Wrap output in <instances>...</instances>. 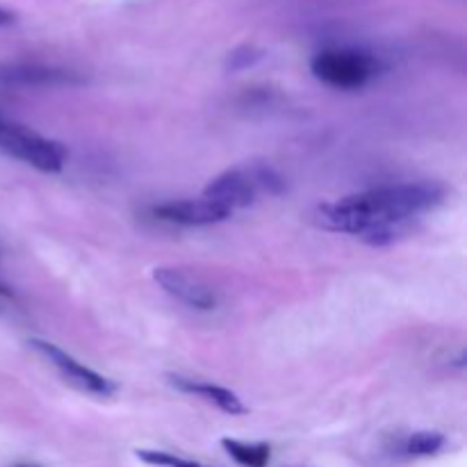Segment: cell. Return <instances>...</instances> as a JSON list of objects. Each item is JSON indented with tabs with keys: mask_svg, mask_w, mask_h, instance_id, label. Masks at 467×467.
I'll list each match as a JSON object with an SVG mask.
<instances>
[{
	"mask_svg": "<svg viewBox=\"0 0 467 467\" xmlns=\"http://www.w3.org/2000/svg\"><path fill=\"white\" fill-rule=\"evenodd\" d=\"M441 201L442 187L436 182H400L319 205L315 219L327 231L363 237L372 246H386L395 242L406 222L429 213Z\"/></svg>",
	"mask_w": 467,
	"mask_h": 467,
	"instance_id": "cell-1",
	"label": "cell"
},
{
	"mask_svg": "<svg viewBox=\"0 0 467 467\" xmlns=\"http://www.w3.org/2000/svg\"><path fill=\"white\" fill-rule=\"evenodd\" d=\"M260 192L278 194L283 192V178L267 164H254V167H235L219 173L217 178L205 185L203 199L222 205L233 214V210L249 208L255 203Z\"/></svg>",
	"mask_w": 467,
	"mask_h": 467,
	"instance_id": "cell-2",
	"label": "cell"
},
{
	"mask_svg": "<svg viewBox=\"0 0 467 467\" xmlns=\"http://www.w3.org/2000/svg\"><path fill=\"white\" fill-rule=\"evenodd\" d=\"M310 71L322 85L342 91L368 87L381 71L372 53L360 48H324L310 59Z\"/></svg>",
	"mask_w": 467,
	"mask_h": 467,
	"instance_id": "cell-3",
	"label": "cell"
},
{
	"mask_svg": "<svg viewBox=\"0 0 467 467\" xmlns=\"http://www.w3.org/2000/svg\"><path fill=\"white\" fill-rule=\"evenodd\" d=\"M0 150L46 173L62 171L67 164V149L59 141L3 119H0Z\"/></svg>",
	"mask_w": 467,
	"mask_h": 467,
	"instance_id": "cell-4",
	"label": "cell"
},
{
	"mask_svg": "<svg viewBox=\"0 0 467 467\" xmlns=\"http://www.w3.org/2000/svg\"><path fill=\"white\" fill-rule=\"evenodd\" d=\"M30 345L36 354L44 356V358L57 369L59 377H62L68 386L96 397H112L114 392H117V383L109 381V379L103 377V374L89 369L87 365H82L80 360H76L71 354L59 349V347L53 345V342L30 340Z\"/></svg>",
	"mask_w": 467,
	"mask_h": 467,
	"instance_id": "cell-5",
	"label": "cell"
},
{
	"mask_svg": "<svg viewBox=\"0 0 467 467\" xmlns=\"http://www.w3.org/2000/svg\"><path fill=\"white\" fill-rule=\"evenodd\" d=\"M153 281L173 296L176 301L185 304L187 308L194 310H213L217 306V296L214 292L205 285L201 278L192 276V274L182 272L176 267H155Z\"/></svg>",
	"mask_w": 467,
	"mask_h": 467,
	"instance_id": "cell-6",
	"label": "cell"
},
{
	"mask_svg": "<svg viewBox=\"0 0 467 467\" xmlns=\"http://www.w3.org/2000/svg\"><path fill=\"white\" fill-rule=\"evenodd\" d=\"M153 214L162 222L178 223V226H213L222 223L231 217L228 210L222 205L213 203L208 199H185V201H169L153 208Z\"/></svg>",
	"mask_w": 467,
	"mask_h": 467,
	"instance_id": "cell-7",
	"label": "cell"
},
{
	"mask_svg": "<svg viewBox=\"0 0 467 467\" xmlns=\"http://www.w3.org/2000/svg\"><path fill=\"white\" fill-rule=\"evenodd\" d=\"M173 388H178L181 392H187V395H196L201 400H205L208 404L217 406L222 413L226 415H244L246 413V406L244 401L240 400V395H235L233 390L222 386H214L210 381H199V379H187L181 377V374H171L169 377Z\"/></svg>",
	"mask_w": 467,
	"mask_h": 467,
	"instance_id": "cell-8",
	"label": "cell"
},
{
	"mask_svg": "<svg viewBox=\"0 0 467 467\" xmlns=\"http://www.w3.org/2000/svg\"><path fill=\"white\" fill-rule=\"evenodd\" d=\"M222 447L242 467H267L269 454H272L269 445L265 442H242L235 438H223Z\"/></svg>",
	"mask_w": 467,
	"mask_h": 467,
	"instance_id": "cell-9",
	"label": "cell"
},
{
	"mask_svg": "<svg viewBox=\"0 0 467 467\" xmlns=\"http://www.w3.org/2000/svg\"><path fill=\"white\" fill-rule=\"evenodd\" d=\"M9 80L21 82V85H71L78 82V78H73L68 71H59V68H36V67H26V68H14L7 73Z\"/></svg>",
	"mask_w": 467,
	"mask_h": 467,
	"instance_id": "cell-10",
	"label": "cell"
},
{
	"mask_svg": "<svg viewBox=\"0 0 467 467\" xmlns=\"http://www.w3.org/2000/svg\"><path fill=\"white\" fill-rule=\"evenodd\" d=\"M445 447V436L436 431H418L413 436L406 438L404 442V454L406 456H433Z\"/></svg>",
	"mask_w": 467,
	"mask_h": 467,
	"instance_id": "cell-11",
	"label": "cell"
},
{
	"mask_svg": "<svg viewBox=\"0 0 467 467\" xmlns=\"http://www.w3.org/2000/svg\"><path fill=\"white\" fill-rule=\"evenodd\" d=\"M137 459L144 461L146 465L153 467H210L203 463H196V461L181 459L176 454H169V451H158V450H137Z\"/></svg>",
	"mask_w": 467,
	"mask_h": 467,
	"instance_id": "cell-12",
	"label": "cell"
},
{
	"mask_svg": "<svg viewBox=\"0 0 467 467\" xmlns=\"http://www.w3.org/2000/svg\"><path fill=\"white\" fill-rule=\"evenodd\" d=\"M258 57H260L258 50L244 46V48L233 50L231 57H228V64H231V68H244V67H249V64H254Z\"/></svg>",
	"mask_w": 467,
	"mask_h": 467,
	"instance_id": "cell-13",
	"label": "cell"
},
{
	"mask_svg": "<svg viewBox=\"0 0 467 467\" xmlns=\"http://www.w3.org/2000/svg\"><path fill=\"white\" fill-rule=\"evenodd\" d=\"M16 21V14L9 12L7 7H0V27H7Z\"/></svg>",
	"mask_w": 467,
	"mask_h": 467,
	"instance_id": "cell-14",
	"label": "cell"
},
{
	"mask_svg": "<svg viewBox=\"0 0 467 467\" xmlns=\"http://www.w3.org/2000/svg\"><path fill=\"white\" fill-rule=\"evenodd\" d=\"M0 296H12V292H9V287L3 285V283H0Z\"/></svg>",
	"mask_w": 467,
	"mask_h": 467,
	"instance_id": "cell-15",
	"label": "cell"
},
{
	"mask_svg": "<svg viewBox=\"0 0 467 467\" xmlns=\"http://www.w3.org/2000/svg\"><path fill=\"white\" fill-rule=\"evenodd\" d=\"M16 467H39V465H16Z\"/></svg>",
	"mask_w": 467,
	"mask_h": 467,
	"instance_id": "cell-16",
	"label": "cell"
}]
</instances>
